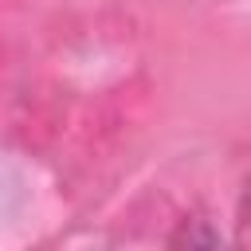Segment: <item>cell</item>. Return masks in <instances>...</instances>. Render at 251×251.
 Returning a JSON list of instances; mask_svg holds the SVG:
<instances>
[{
  "label": "cell",
  "mask_w": 251,
  "mask_h": 251,
  "mask_svg": "<svg viewBox=\"0 0 251 251\" xmlns=\"http://www.w3.org/2000/svg\"><path fill=\"white\" fill-rule=\"evenodd\" d=\"M180 251H220V239H216V231H212L204 220H192V224H184V243H180Z\"/></svg>",
  "instance_id": "cell-1"
}]
</instances>
